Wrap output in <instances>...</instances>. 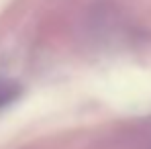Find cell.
Returning a JSON list of instances; mask_svg holds the SVG:
<instances>
[{
  "instance_id": "cell-1",
  "label": "cell",
  "mask_w": 151,
  "mask_h": 149,
  "mask_svg": "<svg viewBox=\"0 0 151 149\" xmlns=\"http://www.w3.org/2000/svg\"><path fill=\"white\" fill-rule=\"evenodd\" d=\"M19 94H21V88H19L17 82L0 78V106H6V104L14 102L19 98Z\"/></svg>"
}]
</instances>
